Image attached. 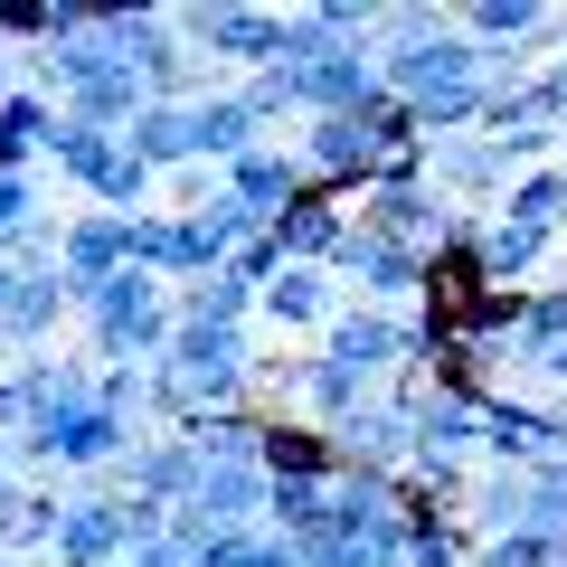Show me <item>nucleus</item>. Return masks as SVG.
Masks as SVG:
<instances>
[{"label":"nucleus","instance_id":"obj_1","mask_svg":"<svg viewBox=\"0 0 567 567\" xmlns=\"http://www.w3.org/2000/svg\"><path fill=\"white\" fill-rule=\"evenodd\" d=\"M85 331H95V360L104 369H162L171 331H181V303H171L162 275L123 265L104 293H85Z\"/></svg>","mask_w":567,"mask_h":567},{"label":"nucleus","instance_id":"obj_2","mask_svg":"<svg viewBox=\"0 0 567 567\" xmlns=\"http://www.w3.org/2000/svg\"><path fill=\"white\" fill-rule=\"evenodd\" d=\"M379 85L406 104V114H425V104H454V95H492V58L445 20V29H425V39L379 48Z\"/></svg>","mask_w":567,"mask_h":567},{"label":"nucleus","instance_id":"obj_3","mask_svg":"<svg viewBox=\"0 0 567 567\" xmlns=\"http://www.w3.org/2000/svg\"><path fill=\"white\" fill-rule=\"evenodd\" d=\"M171 29H181V48L199 66H246V76H265V66L284 58V10H256V0H189V10H171Z\"/></svg>","mask_w":567,"mask_h":567},{"label":"nucleus","instance_id":"obj_4","mask_svg":"<svg viewBox=\"0 0 567 567\" xmlns=\"http://www.w3.org/2000/svg\"><path fill=\"white\" fill-rule=\"evenodd\" d=\"M331 275H341V293H360V303H379V312H416V303H425V256L388 246L379 227H360V218H350Z\"/></svg>","mask_w":567,"mask_h":567},{"label":"nucleus","instance_id":"obj_5","mask_svg":"<svg viewBox=\"0 0 567 567\" xmlns=\"http://www.w3.org/2000/svg\"><path fill=\"white\" fill-rule=\"evenodd\" d=\"M406 454H416V425H406L398 398H369V406H350V416L331 425V464H341V473H379V483H398Z\"/></svg>","mask_w":567,"mask_h":567},{"label":"nucleus","instance_id":"obj_6","mask_svg":"<svg viewBox=\"0 0 567 567\" xmlns=\"http://www.w3.org/2000/svg\"><path fill=\"white\" fill-rule=\"evenodd\" d=\"M360 227H379L388 246H406V256L435 265V246H445V227H454V199H435L425 181H379V189H360Z\"/></svg>","mask_w":567,"mask_h":567},{"label":"nucleus","instance_id":"obj_7","mask_svg":"<svg viewBox=\"0 0 567 567\" xmlns=\"http://www.w3.org/2000/svg\"><path fill=\"white\" fill-rule=\"evenodd\" d=\"M473 133H483V142H492V152H502L511 171H539L548 152H558V142H567L558 123L539 114V95H529V76H520V85H492V95H483V114H473Z\"/></svg>","mask_w":567,"mask_h":567},{"label":"nucleus","instance_id":"obj_8","mask_svg":"<svg viewBox=\"0 0 567 567\" xmlns=\"http://www.w3.org/2000/svg\"><path fill=\"white\" fill-rule=\"evenodd\" d=\"M133 265V218H104V208H85V218H66V246H58V275H66V303L85 312V293H104V284Z\"/></svg>","mask_w":567,"mask_h":567},{"label":"nucleus","instance_id":"obj_9","mask_svg":"<svg viewBox=\"0 0 567 567\" xmlns=\"http://www.w3.org/2000/svg\"><path fill=\"white\" fill-rule=\"evenodd\" d=\"M369 95H388V85H379V48H369V39H341L331 58H312L303 76H293L303 123H312V114H360Z\"/></svg>","mask_w":567,"mask_h":567},{"label":"nucleus","instance_id":"obj_10","mask_svg":"<svg viewBox=\"0 0 567 567\" xmlns=\"http://www.w3.org/2000/svg\"><path fill=\"white\" fill-rule=\"evenodd\" d=\"M114 492H123V502H162V511H181L189 492H199V454H189L181 435H162V425H152V435H142V445L114 464Z\"/></svg>","mask_w":567,"mask_h":567},{"label":"nucleus","instance_id":"obj_11","mask_svg":"<svg viewBox=\"0 0 567 567\" xmlns=\"http://www.w3.org/2000/svg\"><path fill=\"white\" fill-rule=\"evenodd\" d=\"M114 558H123V502L114 492H66L48 567H114Z\"/></svg>","mask_w":567,"mask_h":567},{"label":"nucleus","instance_id":"obj_12","mask_svg":"<svg viewBox=\"0 0 567 567\" xmlns=\"http://www.w3.org/2000/svg\"><path fill=\"white\" fill-rule=\"evenodd\" d=\"M265 237H275L284 265H331L350 237V199H331V189H303V199L284 208V218H265Z\"/></svg>","mask_w":567,"mask_h":567},{"label":"nucleus","instance_id":"obj_13","mask_svg":"<svg viewBox=\"0 0 567 567\" xmlns=\"http://www.w3.org/2000/svg\"><path fill=\"white\" fill-rule=\"evenodd\" d=\"M548 256H558V237H548V227L502 218V208H492V218H483V237H473V265H483V284H492V293H529V275H539Z\"/></svg>","mask_w":567,"mask_h":567},{"label":"nucleus","instance_id":"obj_14","mask_svg":"<svg viewBox=\"0 0 567 567\" xmlns=\"http://www.w3.org/2000/svg\"><path fill=\"white\" fill-rule=\"evenodd\" d=\"M341 303H350V293H341L331 265H284V275L256 293V312L275 331H331V312H341Z\"/></svg>","mask_w":567,"mask_h":567},{"label":"nucleus","instance_id":"obj_15","mask_svg":"<svg viewBox=\"0 0 567 567\" xmlns=\"http://www.w3.org/2000/svg\"><path fill=\"white\" fill-rule=\"evenodd\" d=\"M454 29H464L483 58H511V48L558 39V10H548V0H464V10H454Z\"/></svg>","mask_w":567,"mask_h":567},{"label":"nucleus","instance_id":"obj_16","mask_svg":"<svg viewBox=\"0 0 567 567\" xmlns=\"http://www.w3.org/2000/svg\"><path fill=\"white\" fill-rule=\"evenodd\" d=\"M218 189H227V199H246L256 218H284L312 181H303V162H293V142H265V152H246V162L218 171Z\"/></svg>","mask_w":567,"mask_h":567},{"label":"nucleus","instance_id":"obj_17","mask_svg":"<svg viewBox=\"0 0 567 567\" xmlns=\"http://www.w3.org/2000/svg\"><path fill=\"white\" fill-rule=\"evenodd\" d=\"M66 275H20V293H10V312H0V341H10V360H39V350H58L66 331Z\"/></svg>","mask_w":567,"mask_h":567},{"label":"nucleus","instance_id":"obj_18","mask_svg":"<svg viewBox=\"0 0 567 567\" xmlns=\"http://www.w3.org/2000/svg\"><path fill=\"white\" fill-rule=\"evenodd\" d=\"M189 133H199V171H227V162H246V152H265V142H275L256 114H246L237 85H218V95L189 104Z\"/></svg>","mask_w":567,"mask_h":567},{"label":"nucleus","instance_id":"obj_19","mask_svg":"<svg viewBox=\"0 0 567 567\" xmlns=\"http://www.w3.org/2000/svg\"><path fill=\"white\" fill-rule=\"evenodd\" d=\"M265 483H341V464H331V435L322 425H303V416H275L265 425Z\"/></svg>","mask_w":567,"mask_h":567},{"label":"nucleus","instance_id":"obj_20","mask_svg":"<svg viewBox=\"0 0 567 567\" xmlns=\"http://www.w3.org/2000/svg\"><path fill=\"white\" fill-rule=\"evenodd\" d=\"M123 152H133L152 181H162V171H199V133H189V104H142L133 133H123Z\"/></svg>","mask_w":567,"mask_h":567},{"label":"nucleus","instance_id":"obj_21","mask_svg":"<svg viewBox=\"0 0 567 567\" xmlns=\"http://www.w3.org/2000/svg\"><path fill=\"white\" fill-rule=\"evenodd\" d=\"M265 425H275L265 406H218V416H189L181 425V445L199 454V464H256V454H265Z\"/></svg>","mask_w":567,"mask_h":567},{"label":"nucleus","instance_id":"obj_22","mask_svg":"<svg viewBox=\"0 0 567 567\" xmlns=\"http://www.w3.org/2000/svg\"><path fill=\"white\" fill-rule=\"evenodd\" d=\"M502 218H520V227H548V237H558V227H567V162H539V171H520V181L502 189Z\"/></svg>","mask_w":567,"mask_h":567},{"label":"nucleus","instance_id":"obj_23","mask_svg":"<svg viewBox=\"0 0 567 567\" xmlns=\"http://www.w3.org/2000/svg\"><path fill=\"white\" fill-rule=\"evenodd\" d=\"M58 483H20V502L0 511V558H20V548H39L48 558V539H58Z\"/></svg>","mask_w":567,"mask_h":567},{"label":"nucleus","instance_id":"obj_24","mask_svg":"<svg viewBox=\"0 0 567 567\" xmlns=\"http://www.w3.org/2000/svg\"><path fill=\"white\" fill-rule=\"evenodd\" d=\"M114 142H123V133H95V123H76V114H58V133L39 142V162H58L66 181L85 189V181H95L104 162H114Z\"/></svg>","mask_w":567,"mask_h":567},{"label":"nucleus","instance_id":"obj_25","mask_svg":"<svg viewBox=\"0 0 567 567\" xmlns=\"http://www.w3.org/2000/svg\"><path fill=\"white\" fill-rule=\"evenodd\" d=\"M171 303H181V322H218V331H246V312H256V293H246L237 275H199V284H181Z\"/></svg>","mask_w":567,"mask_h":567},{"label":"nucleus","instance_id":"obj_26","mask_svg":"<svg viewBox=\"0 0 567 567\" xmlns=\"http://www.w3.org/2000/svg\"><path fill=\"white\" fill-rule=\"evenodd\" d=\"M331 520V483H275L265 492V529L275 539H303V529Z\"/></svg>","mask_w":567,"mask_h":567},{"label":"nucleus","instance_id":"obj_27","mask_svg":"<svg viewBox=\"0 0 567 567\" xmlns=\"http://www.w3.org/2000/svg\"><path fill=\"white\" fill-rule=\"evenodd\" d=\"M133 265L162 275V284H181V218H171V208H142L133 218Z\"/></svg>","mask_w":567,"mask_h":567},{"label":"nucleus","instance_id":"obj_28","mask_svg":"<svg viewBox=\"0 0 567 567\" xmlns=\"http://www.w3.org/2000/svg\"><path fill=\"white\" fill-rule=\"evenodd\" d=\"M189 567H293V548H284L275 529H227V539H208Z\"/></svg>","mask_w":567,"mask_h":567},{"label":"nucleus","instance_id":"obj_29","mask_svg":"<svg viewBox=\"0 0 567 567\" xmlns=\"http://www.w3.org/2000/svg\"><path fill=\"white\" fill-rule=\"evenodd\" d=\"M520 529H548V539H567V454L529 464V520H520Z\"/></svg>","mask_w":567,"mask_h":567},{"label":"nucleus","instance_id":"obj_30","mask_svg":"<svg viewBox=\"0 0 567 567\" xmlns=\"http://www.w3.org/2000/svg\"><path fill=\"white\" fill-rule=\"evenodd\" d=\"M473 529L464 520H435V529H406V567H473Z\"/></svg>","mask_w":567,"mask_h":567},{"label":"nucleus","instance_id":"obj_31","mask_svg":"<svg viewBox=\"0 0 567 567\" xmlns=\"http://www.w3.org/2000/svg\"><path fill=\"white\" fill-rule=\"evenodd\" d=\"M39 218H48L39 181H0V265H10V246H20V237H29Z\"/></svg>","mask_w":567,"mask_h":567},{"label":"nucleus","instance_id":"obj_32","mask_svg":"<svg viewBox=\"0 0 567 567\" xmlns=\"http://www.w3.org/2000/svg\"><path fill=\"white\" fill-rule=\"evenodd\" d=\"M529 95H539V114H548V123L567 133V48H558L548 66H529Z\"/></svg>","mask_w":567,"mask_h":567},{"label":"nucleus","instance_id":"obj_33","mask_svg":"<svg viewBox=\"0 0 567 567\" xmlns=\"http://www.w3.org/2000/svg\"><path fill=\"white\" fill-rule=\"evenodd\" d=\"M114 567H189V558H181V548H171V539H162V548H123V558H114Z\"/></svg>","mask_w":567,"mask_h":567},{"label":"nucleus","instance_id":"obj_34","mask_svg":"<svg viewBox=\"0 0 567 567\" xmlns=\"http://www.w3.org/2000/svg\"><path fill=\"white\" fill-rule=\"evenodd\" d=\"M10 502H20V454L0 445V511H10Z\"/></svg>","mask_w":567,"mask_h":567},{"label":"nucleus","instance_id":"obj_35","mask_svg":"<svg viewBox=\"0 0 567 567\" xmlns=\"http://www.w3.org/2000/svg\"><path fill=\"white\" fill-rule=\"evenodd\" d=\"M539 379H558V388H567V341H558V350L539 360Z\"/></svg>","mask_w":567,"mask_h":567},{"label":"nucleus","instance_id":"obj_36","mask_svg":"<svg viewBox=\"0 0 567 567\" xmlns=\"http://www.w3.org/2000/svg\"><path fill=\"white\" fill-rule=\"evenodd\" d=\"M10 293H20V265H0V312H10Z\"/></svg>","mask_w":567,"mask_h":567},{"label":"nucleus","instance_id":"obj_37","mask_svg":"<svg viewBox=\"0 0 567 567\" xmlns=\"http://www.w3.org/2000/svg\"><path fill=\"white\" fill-rule=\"evenodd\" d=\"M0 95H10V48H0Z\"/></svg>","mask_w":567,"mask_h":567},{"label":"nucleus","instance_id":"obj_38","mask_svg":"<svg viewBox=\"0 0 567 567\" xmlns=\"http://www.w3.org/2000/svg\"><path fill=\"white\" fill-rule=\"evenodd\" d=\"M558 48H567V10H558Z\"/></svg>","mask_w":567,"mask_h":567},{"label":"nucleus","instance_id":"obj_39","mask_svg":"<svg viewBox=\"0 0 567 567\" xmlns=\"http://www.w3.org/2000/svg\"><path fill=\"white\" fill-rule=\"evenodd\" d=\"M0 567H10V558H0Z\"/></svg>","mask_w":567,"mask_h":567}]
</instances>
